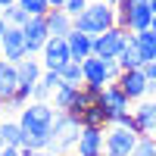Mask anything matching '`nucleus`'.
Here are the masks:
<instances>
[{
    "label": "nucleus",
    "instance_id": "nucleus-15",
    "mask_svg": "<svg viewBox=\"0 0 156 156\" xmlns=\"http://www.w3.org/2000/svg\"><path fill=\"white\" fill-rule=\"evenodd\" d=\"M44 19H47V31H50V37H69V34L75 31L72 16H69L66 9H50Z\"/></svg>",
    "mask_w": 156,
    "mask_h": 156
},
{
    "label": "nucleus",
    "instance_id": "nucleus-32",
    "mask_svg": "<svg viewBox=\"0 0 156 156\" xmlns=\"http://www.w3.org/2000/svg\"><path fill=\"white\" fill-rule=\"evenodd\" d=\"M12 3H19V0H0V9H6V6H12Z\"/></svg>",
    "mask_w": 156,
    "mask_h": 156
},
{
    "label": "nucleus",
    "instance_id": "nucleus-18",
    "mask_svg": "<svg viewBox=\"0 0 156 156\" xmlns=\"http://www.w3.org/2000/svg\"><path fill=\"white\" fill-rule=\"evenodd\" d=\"M0 140H3V147H19L22 150V125H19V119H3L0 122Z\"/></svg>",
    "mask_w": 156,
    "mask_h": 156
},
{
    "label": "nucleus",
    "instance_id": "nucleus-17",
    "mask_svg": "<svg viewBox=\"0 0 156 156\" xmlns=\"http://www.w3.org/2000/svg\"><path fill=\"white\" fill-rule=\"evenodd\" d=\"M119 69L122 72H131V69H144V59H140V53H137V47H134V34L128 31V41H125V50L119 53Z\"/></svg>",
    "mask_w": 156,
    "mask_h": 156
},
{
    "label": "nucleus",
    "instance_id": "nucleus-21",
    "mask_svg": "<svg viewBox=\"0 0 156 156\" xmlns=\"http://www.w3.org/2000/svg\"><path fill=\"white\" fill-rule=\"evenodd\" d=\"M81 125H97V128H109V115L103 106H97V103H90V106L81 112Z\"/></svg>",
    "mask_w": 156,
    "mask_h": 156
},
{
    "label": "nucleus",
    "instance_id": "nucleus-25",
    "mask_svg": "<svg viewBox=\"0 0 156 156\" xmlns=\"http://www.w3.org/2000/svg\"><path fill=\"white\" fill-rule=\"evenodd\" d=\"M109 125H119V128H128V131H134L137 134V122H134V115L131 112H122V115H115V119Z\"/></svg>",
    "mask_w": 156,
    "mask_h": 156
},
{
    "label": "nucleus",
    "instance_id": "nucleus-36",
    "mask_svg": "<svg viewBox=\"0 0 156 156\" xmlns=\"http://www.w3.org/2000/svg\"><path fill=\"white\" fill-rule=\"evenodd\" d=\"M150 31H153V34H156V16H153V22H150Z\"/></svg>",
    "mask_w": 156,
    "mask_h": 156
},
{
    "label": "nucleus",
    "instance_id": "nucleus-38",
    "mask_svg": "<svg viewBox=\"0 0 156 156\" xmlns=\"http://www.w3.org/2000/svg\"><path fill=\"white\" fill-rule=\"evenodd\" d=\"M0 150H3V140H0Z\"/></svg>",
    "mask_w": 156,
    "mask_h": 156
},
{
    "label": "nucleus",
    "instance_id": "nucleus-16",
    "mask_svg": "<svg viewBox=\"0 0 156 156\" xmlns=\"http://www.w3.org/2000/svg\"><path fill=\"white\" fill-rule=\"evenodd\" d=\"M41 72H44V66H41V59H37V56H28V59L16 62L19 84H37V81H41Z\"/></svg>",
    "mask_w": 156,
    "mask_h": 156
},
{
    "label": "nucleus",
    "instance_id": "nucleus-34",
    "mask_svg": "<svg viewBox=\"0 0 156 156\" xmlns=\"http://www.w3.org/2000/svg\"><path fill=\"white\" fill-rule=\"evenodd\" d=\"M37 156H59V153H50V150H41V153H37Z\"/></svg>",
    "mask_w": 156,
    "mask_h": 156
},
{
    "label": "nucleus",
    "instance_id": "nucleus-27",
    "mask_svg": "<svg viewBox=\"0 0 156 156\" xmlns=\"http://www.w3.org/2000/svg\"><path fill=\"white\" fill-rule=\"evenodd\" d=\"M144 75H147V84H150V94L156 97V62H147V66H144Z\"/></svg>",
    "mask_w": 156,
    "mask_h": 156
},
{
    "label": "nucleus",
    "instance_id": "nucleus-2",
    "mask_svg": "<svg viewBox=\"0 0 156 156\" xmlns=\"http://www.w3.org/2000/svg\"><path fill=\"white\" fill-rule=\"evenodd\" d=\"M72 25H75V31H84V34H90V37H97V34H103V31L115 28V6L106 3V0H90L81 16L72 19Z\"/></svg>",
    "mask_w": 156,
    "mask_h": 156
},
{
    "label": "nucleus",
    "instance_id": "nucleus-13",
    "mask_svg": "<svg viewBox=\"0 0 156 156\" xmlns=\"http://www.w3.org/2000/svg\"><path fill=\"white\" fill-rule=\"evenodd\" d=\"M131 115L137 122V137H150L156 131V100H140L131 106Z\"/></svg>",
    "mask_w": 156,
    "mask_h": 156
},
{
    "label": "nucleus",
    "instance_id": "nucleus-20",
    "mask_svg": "<svg viewBox=\"0 0 156 156\" xmlns=\"http://www.w3.org/2000/svg\"><path fill=\"white\" fill-rule=\"evenodd\" d=\"M59 78H62V84H69V87H84V69H81V62L69 59L66 66L59 69Z\"/></svg>",
    "mask_w": 156,
    "mask_h": 156
},
{
    "label": "nucleus",
    "instance_id": "nucleus-6",
    "mask_svg": "<svg viewBox=\"0 0 156 156\" xmlns=\"http://www.w3.org/2000/svg\"><path fill=\"white\" fill-rule=\"evenodd\" d=\"M115 87L122 90V94L131 100V103H140L147 100L150 94V84H147V75L144 69H131V72H119V78H115Z\"/></svg>",
    "mask_w": 156,
    "mask_h": 156
},
{
    "label": "nucleus",
    "instance_id": "nucleus-19",
    "mask_svg": "<svg viewBox=\"0 0 156 156\" xmlns=\"http://www.w3.org/2000/svg\"><path fill=\"white\" fill-rule=\"evenodd\" d=\"M134 47H137L140 59H144V66H147V62H156V34H153V31L134 34Z\"/></svg>",
    "mask_w": 156,
    "mask_h": 156
},
{
    "label": "nucleus",
    "instance_id": "nucleus-26",
    "mask_svg": "<svg viewBox=\"0 0 156 156\" xmlns=\"http://www.w3.org/2000/svg\"><path fill=\"white\" fill-rule=\"evenodd\" d=\"M87 3H90V0H66V6H62V9L75 19V16H81V12L87 9Z\"/></svg>",
    "mask_w": 156,
    "mask_h": 156
},
{
    "label": "nucleus",
    "instance_id": "nucleus-14",
    "mask_svg": "<svg viewBox=\"0 0 156 156\" xmlns=\"http://www.w3.org/2000/svg\"><path fill=\"white\" fill-rule=\"evenodd\" d=\"M66 44H69V56L75 62H84L87 56H94V37L84 34V31H72L66 37Z\"/></svg>",
    "mask_w": 156,
    "mask_h": 156
},
{
    "label": "nucleus",
    "instance_id": "nucleus-33",
    "mask_svg": "<svg viewBox=\"0 0 156 156\" xmlns=\"http://www.w3.org/2000/svg\"><path fill=\"white\" fill-rule=\"evenodd\" d=\"M22 156H37V150H28V147H22Z\"/></svg>",
    "mask_w": 156,
    "mask_h": 156
},
{
    "label": "nucleus",
    "instance_id": "nucleus-9",
    "mask_svg": "<svg viewBox=\"0 0 156 156\" xmlns=\"http://www.w3.org/2000/svg\"><path fill=\"white\" fill-rule=\"evenodd\" d=\"M22 34H25V50H28V56H41L44 44L50 41L47 19H44V16H31L28 22L22 25Z\"/></svg>",
    "mask_w": 156,
    "mask_h": 156
},
{
    "label": "nucleus",
    "instance_id": "nucleus-1",
    "mask_svg": "<svg viewBox=\"0 0 156 156\" xmlns=\"http://www.w3.org/2000/svg\"><path fill=\"white\" fill-rule=\"evenodd\" d=\"M56 109L53 103H41V100H31L16 119L22 125V147L28 150H50V140H53V122H56Z\"/></svg>",
    "mask_w": 156,
    "mask_h": 156
},
{
    "label": "nucleus",
    "instance_id": "nucleus-30",
    "mask_svg": "<svg viewBox=\"0 0 156 156\" xmlns=\"http://www.w3.org/2000/svg\"><path fill=\"white\" fill-rule=\"evenodd\" d=\"M47 3H50V9H62V6H66V0H47Z\"/></svg>",
    "mask_w": 156,
    "mask_h": 156
},
{
    "label": "nucleus",
    "instance_id": "nucleus-24",
    "mask_svg": "<svg viewBox=\"0 0 156 156\" xmlns=\"http://www.w3.org/2000/svg\"><path fill=\"white\" fill-rule=\"evenodd\" d=\"M131 156H156V140L153 137H140Z\"/></svg>",
    "mask_w": 156,
    "mask_h": 156
},
{
    "label": "nucleus",
    "instance_id": "nucleus-8",
    "mask_svg": "<svg viewBox=\"0 0 156 156\" xmlns=\"http://www.w3.org/2000/svg\"><path fill=\"white\" fill-rule=\"evenodd\" d=\"M137 134L128 131V128H119V125H109L106 128V156H131L134 147H137Z\"/></svg>",
    "mask_w": 156,
    "mask_h": 156
},
{
    "label": "nucleus",
    "instance_id": "nucleus-5",
    "mask_svg": "<svg viewBox=\"0 0 156 156\" xmlns=\"http://www.w3.org/2000/svg\"><path fill=\"white\" fill-rule=\"evenodd\" d=\"M125 41H128V31L125 28H109V31H103L94 37V56L100 59H119V53L125 50Z\"/></svg>",
    "mask_w": 156,
    "mask_h": 156
},
{
    "label": "nucleus",
    "instance_id": "nucleus-35",
    "mask_svg": "<svg viewBox=\"0 0 156 156\" xmlns=\"http://www.w3.org/2000/svg\"><path fill=\"white\" fill-rule=\"evenodd\" d=\"M3 112H6V106H3V100H0V122H3Z\"/></svg>",
    "mask_w": 156,
    "mask_h": 156
},
{
    "label": "nucleus",
    "instance_id": "nucleus-11",
    "mask_svg": "<svg viewBox=\"0 0 156 156\" xmlns=\"http://www.w3.org/2000/svg\"><path fill=\"white\" fill-rule=\"evenodd\" d=\"M0 56H3L6 62H22V59H28V50H25V34H22V28H6V34H3V41H0Z\"/></svg>",
    "mask_w": 156,
    "mask_h": 156
},
{
    "label": "nucleus",
    "instance_id": "nucleus-37",
    "mask_svg": "<svg viewBox=\"0 0 156 156\" xmlns=\"http://www.w3.org/2000/svg\"><path fill=\"white\" fill-rule=\"evenodd\" d=\"M66 156H78V153H66Z\"/></svg>",
    "mask_w": 156,
    "mask_h": 156
},
{
    "label": "nucleus",
    "instance_id": "nucleus-12",
    "mask_svg": "<svg viewBox=\"0 0 156 156\" xmlns=\"http://www.w3.org/2000/svg\"><path fill=\"white\" fill-rule=\"evenodd\" d=\"M72 56H69V44H66V37H50V41L44 44V50H41V66L44 69H62L69 62Z\"/></svg>",
    "mask_w": 156,
    "mask_h": 156
},
{
    "label": "nucleus",
    "instance_id": "nucleus-10",
    "mask_svg": "<svg viewBox=\"0 0 156 156\" xmlns=\"http://www.w3.org/2000/svg\"><path fill=\"white\" fill-rule=\"evenodd\" d=\"M94 103L106 109L109 122L115 119V115H122V112H131V100H128V97H125V94H122V90L115 87V84H106V87H103L100 94L94 97Z\"/></svg>",
    "mask_w": 156,
    "mask_h": 156
},
{
    "label": "nucleus",
    "instance_id": "nucleus-40",
    "mask_svg": "<svg viewBox=\"0 0 156 156\" xmlns=\"http://www.w3.org/2000/svg\"><path fill=\"white\" fill-rule=\"evenodd\" d=\"M153 100H156V97H153Z\"/></svg>",
    "mask_w": 156,
    "mask_h": 156
},
{
    "label": "nucleus",
    "instance_id": "nucleus-4",
    "mask_svg": "<svg viewBox=\"0 0 156 156\" xmlns=\"http://www.w3.org/2000/svg\"><path fill=\"white\" fill-rule=\"evenodd\" d=\"M78 134H81V119L78 115H69V112H59L56 122H53V140H50V153H75V144H78Z\"/></svg>",
    "mask_w": 156,
    "mask_h": 156
},
{
    "label": "nucleus",
    "instance_id": "nucleus-31",
    "mask_svg": "<svg viewBox=\"0 0 156 156\" xmlns=\"http://www.w3.org/2000/svg\"><path fill=\"white\" fill-rule=\"evenodd\" d=\"M6 28H9V25H6V19L0 16V41H3V34H6Z\"/></svg>",
    "mask_w": 156,
    "mask_h": 156
},
{
    "label": "nucleus",
    "instance_id": "nucleus-29",
    "mask_svg": "<svg viewBox=\"0 0 156 156\" xmlns=\"http://www.w3.org/2000/svg\"><path fill=\"white\" fill-rule=\"evenodd\" d=\"M9 66H12V62H6L3 56H0V81H3V75H6V69H9Z\"/></svg>",
    "mask_w": 156,
    "mask_h": 156
},
{
    "label": "nucleus",
    "instance_id": "nucleus-23",
    "mask_svg": "<svg viewBox=\"0 0 156 156\" xmlns=\"http://www.w3.org/2000/svg\"><path fill=\"white\" fill-rule=\"evenodd\" d=\"M19 6L28 12V16H47V12H50L47 0H19Z\"/></svg>",
    "mask_w": 156,
    "mask_h": 156
},
{
    "label": "nucleus",
    "instance_id": "nucleus-28",
    "mask_svg": "<svg viewBox=\"0 0 156 156\" xmlns=\"http://www.w3.org/2000/svg\"><path fill=\"white\" fill-rule=\"evenodd\" d=\"M0 156H22V150H19V147H3Z\"/></svg>",
    "mask_w": 156,
    "mask_h": 156
},
{
    "label": "nucleus",
    "instance_id": "nucleus-7",
    "mask_svg": "<svg viewBox=\"0 0 156 156\" xmlns=\"http://www.w3.org/2000/svg\"><path fill=\"white\" fill-rule=\"evenodd\" d=\"M75 153H78V156H103V153H106V128L81 125V134H78Z\"/></svg>",
    "mask_w": 156,
    "mask_h": 156
},
{
    "label": "nucleus",
    "instance_id": "nucleus-22",
    "mask_svg": "<svg viewBox=\"0 0 156 156\" xmlns=\"http://www.w3.org/2000/svg\"><path fill=\"white\" fill-rule=\"evenodd\" d=\"M0 16H3V19H6V25H12V28H22V25L31 19L28 12L19 6V3H12V6H6V9H0Z\"/></svg>",
    "mask_w": 156,
    "mask_h": 156
},
{
    "label": "nucleus",
    "instance_id": "nucleus-39",
    "mask_svg": "<svg viewBox=\"0 0 156 156\" xmlns=\"http://www.w3.org/2000/svg\"><path fill=\"white\" fill-rule=\"evenodd\" d=\"M103 156H106V153H103Z\"/></svg>",
    "mask_w": 156,
    "mask_h": 156
},
{
    "label": "nucleus",
    "instance_id": "nucleus-3",
    "mask_svg": "<svg viewBox=\"0 0 156 156\" xmlns=\"http://www.w3.org/2000/svg\"><path fill=\"white\" fill-rule=\"evenodd\" d=\"M81 69H84V90L90 97H97L106 84H115V78L122 72L115 59H100V56H87Z\"/></svg>",
    "mask_w": 156,
    "mask_h": 156
}]
</instances>
